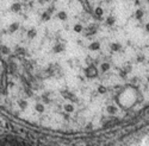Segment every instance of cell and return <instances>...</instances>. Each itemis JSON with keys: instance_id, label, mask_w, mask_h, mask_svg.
Here are the masks:
<instances>
[{"instance_id": "obj_1", "label": "cell", "mask_w": 149, "mask_h": 146, "mask_svg": "<svg viewBox=\"0 0 149 146\" xmlns=\"http://www.w3.org/2000/svg\"><path fill=\"white\" fill-rule=\"evenodd\" d=\"M148 103V0H0V107L85 129Z\"/></svg>"}]
</instances>
